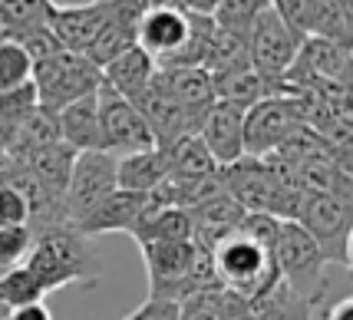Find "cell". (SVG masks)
Here are the masks:
<instances>
[{
	"label": "cell",
	"mask_w": 353,
	"mask_h": 320,
	"mask_svg": "<svg viewBox=\"0 0 353 320\" xmlns=\"http://www.w3.org/2000/svg\"><path fill=\"white\" fill-rule=\"evenodd\" d=\"M30 70H33L30 57L14 40H3L0 37V96L30 86Z\"/></svg>",
	"instance_id": "f1b7e54d"
},
{
	"label": "cell",
	"mask_w": 353,
	"mask_h": 320,
	"mask_svg": "<svg viewBox=\"0 0 353 320\" xmlns=\"http://www.w3.org/2000/svg\"><path fill=\"white\" fill-rule=\"evenodd\" d=\"M297 225L307 231L314 244L321 248L327 264L350 268V231H353V205L334 195H307L301 201Z\"/></svg>",
	"instance_id": "5b68a950"
},
{
	"label": "cell",
	"mask_w": 353,
	"mask_h": 320,
	"mask_svg": "<svg viewBox=\"0 0 353 320\" xmlns=\"http://www.w3.org/2000/svg\"><path fill=\"white\" fill-rule=\"evenodd\" d=\"M248 307H251V320H310V310H314V304L294 294L284 281Z\"/></svg>",
	"instance_id": "4316f807"
},
{
	"label": "cell",
	"mask_w": 353,
	"mask_h": 320,
	"mask_svg": "<svg viewBox=\"0 0 353 320\" xmlns=\"http://www.w3.org/2000/svg\"><path fill=\"white\" fill-rule=\"evenodd\" d=\"M212 86H215V99L234 103L241 109H251L254 103H261L264 96H274V86H268L251 66H238V70H228V73H218V77H212Z\"/></svg>",
	"instance_id": "d4e9b609"
},
{
	"label": "cell",
	"mask_w": 353,
	"mask_h": 320,
	"mask_svg": "<svg viewBox=\"0 0 353 320\" xmlns=\"http://www.w3.org/2000/svg\"><path fill=\"white\" fill-rule=\"evenodd\" d=\"M159 79L165 83L172 99L182 106L185 119L192 126V132H199V122L205 112L215 106V86H212V73H205L201 66H159Z\"/></svg>",
	"instance_id": "7c38bea8"
},
{
	"label": "cell",
	"mask_w": 353,
	"mask_h": 320,
	"mask_svg": "<svg viewBox=\"0 0 353 320\" xmlns=\"http://www.w3.org/2000/svg\"><path fill=\"white\" fill-rule=\"evenodd\" d=\"M274 264L281 281L310 304H317L330 288V281L323 277L327 261H323L321 248L314 244V238L297 221H281L274 244Z\"/></svg>",
	"instance_id": "277c9868"
},
{
	"label": "cell",
	"mask_w": 353,
	"mask_h": 320,
	"mask_svg": "<svg viewBox=\"0 0 353 320\" xmlns=\"http://www.w3.org/2000/svg\"><path fill=\"white\" fill-rule=\"evenodd\" d=\"M212 261H215V274L221 290L238 294L248 304L258 301L261 294H268L274 284H281L274 254L264 251L261 244H254L251 238H245L241 231L225 238L221 244H215Z\"/></svg>",
	"instance_id": "7a4b0ae2"
},
{
	"label": "cell",
	"mask_w": 353,
	"mask_h": 320,
	"mask_svg": "<svg viewBox=\"0 0 353 320\" xmlns=\"http://www.w3.org/2000/svg\"><path fill=\"white\" fill-rule=\"evenodd\" d=\"M30 244H33L30 228H0V271L14 268V264H23Z\"/></svg>",
	"instance_id": "4dcf8cb0"
},
{
	"label": "cell",
	"mask_w": 353,
	"mask_h": 320,
	"mask_svg": "<svg viewBox=\"0 0 353 320\" xmlns=\"http://www.w3.org/2000/svg\"><path fill=\"white\" fill-rule=\"evenodd\" d=\"M152 199L149 195H136V192H112L103 205H96L90 214H83L73 228L83 238H96V234H112V231H129L142 221V214L149 212Z\"/></svg>",
	"instance_id": "4fadbf2b"
},
{
	"label": "cell",
	"mask_w": 353,
	"mask_h": 320,
	"mask_svg": "<svg viewBox=\"0 0 353 320\" xmlns=\"http://www.w3.org/2000/svg\"><path fill=\"white\" fill-rule=\"evenodd\" d=\"M221 320H251V307H248V301H241L238 294H228V290H225Z\"/></svg>",
	"instance_id": "e575fe53"
},
{
	"label": "cell",
	"mask_w": 353,
	"mask_h": 320,
	"mask_svg": "<svg viewBox=\"0 0 353 320\" xmlns=\"http://www.w3.org/2000/svg\"><path fill=\"white\" fill-rule=\"evenodd\" d=\"M175 3V10H182V14H192V17H212L218 0H172Z\"/></svg>",
	"instance_id": "8d00e7d4"
},
{
	"label": "cell",
	"mask_w": 353,
	"mask_h": 320,
	"mask_svg": "<svg viewBox=\"0 0 353 320\" xmlns=\"http://www.w3.org/2000/svg\"><path fill=\"white\" fill-rule=\"evenodd\" d=\"M225 290H201L179 304V320H221Z\"/></svg>",
	"instance_id": "f546056e"
},
{
	"label": "cell",
	"mask_w": 353,
	"mask_h": 320,
	"mask_svg": "<svg viewBox=\"0 0 353 320\" xmlns=\"http://www.w3.org/2000/svg\"><path fill=\"white\" fill-rule=\"evenodd\" d=\"M53 10H77V7H92V3H103V0H46Z\"/></svg>",
	"instance_id": "f35d334b"
},
{
	"label": "cell",
	"mask_w": 353,
	"mask_h": 320,
	"mask_svg": "<svg viewBox=\"0 0 353 320\" xmlns=\"http://www.w3.org/2000/svg\"><path fill=\"white\" fill-rule=\"evenodd\" d=\"M109 10H112L109 0L92 3V7H77V10H53V17H50V33L57 37L60 50L83 57V53L90 50V43L96 40L99 27L106 23Z\"/></svg>",
	"instance_id": "2e32d148"
},
{
	"label": "cell",
	"mask_w": 353,
	"mask_h": 320,
	"mask_svg": "<svg viewBox=\"0 0 353 320\" xmlns=\"http://www.w3.org/2000/svg\"><path fill=\"white\" fill-rule=\"evenodd\" d=\"M3 320H53V314H50V307L40 301V304H27V307H17V310H10Z\"/></svg>",
	"instance_id": "d590c367"
},
{
	"label": "cell",
	"mask_w": 353,
	"mask_h": 320,
	"mask_svg": "<svg viewBox=\"0 0 353 320\" xmlns=\"http://www.w3.org/2000/svg\"><path fill=\"white\" fill-rule=\"evenodd\" d=\"M60 142L73 152H92L99 149V116H96V92L83 96L77 103L63 106L57 112Z\"/></svg>",
	"instance_id": "d6986e66"
},
{
	"label": "cell",
	"mask_w": 353,
	"mask_h": 320,
	"mask_svg": "<svg viewBox=\"0 0 353 320\" xmlns=\"http://www.w3.org/2000/svg\"><path fill=\"white\" fill-rule=\"evenodd\" d=\"M301 126L304 119H301L294 96L288 92L264 96L261 103H254L245 112V155L264 159V155L277 152L288 142V136H294Z\"/></svg>",
	"instance_id": "52a82bcc"
},
{
	"label": "cell",
	"mask_w": 353,
	"mask_h": 320,
	"mask_svg": "<svg viewBox=\"0 0 353 320\" xmlns=\"http://www.w3.org/2000/svg\"><path fill=\"white\" fill-rule=\"evenodd\" d=\"M169 168H165V152L162 149H145V152H132L116 159V185L123 192H136V195H149L152 188L165 182Z\"/></svg>",
	"instance_id": "44dd1931"
},
{
	"label": "cell",
	"mask_w": 353,
	"mask_h": 320,
	"mask_svg": "<svg viewBox=\"0 0 353 320\" xmlns=\"http://www.w3.org/2000/svg\"><path fill=\"white\" fill-rule=\"evenodd\" d=\"M109 7H112V3H109ZM136 27H139V23H132L129 17L116 14V10H109L106 23L99 27L96 40L90 43V50H86L83 57H86V60H90L96 70L109 66V63L116 60V57H123L129 46H136Z\"/></svg>",
	"instance_id": "cb8c5ba5"
},
{
	"label": "cell",
	"mask_w": 353,
	"mask_h": 320,
	"mask_svg": "<svg viewBox=\"0 0 353 320\" xmlns=\"http://www.w3.org/2000/svg\"><path fill=\"white\" fill-rule=\"evenodd\" d=\"M99 73H103V86H109L112 92H119L129 103H136L139 96L149 90V83L155 79L159 63H155L142 46H129L123 57H116V60L109 63V66H103Z\"/></svg>",
	"instance_id": "e0dca14e"
},
{
	"label": "cell",
	"mask_w": 353,
	"mask_h": 320,
	"mask_svg": "<svg viewBox=\"0 0 353 320\" xmlns=\"http://www.w3.org/2000/svg\"><path fill=\"white\" fill-rule=\"evenodd\" d=\"M73 159H77V152L66 149L63 142H57V146L37 149L30 155H20L17 162L27 168L46 192H53L57 199H63L66 195V182H70V172H73Z\"/></svg>",
	"instance_id": "7402d4cb"
},
{
	"label": "cell",
	"mask_w": 353,
	"mask_h": 320,
	"mask_svg": "<svg viewBox=\"0 0 353 320\" xmlns=\"http://www.w3.org/2000/svg\"><path fill=\"white\" fill-rule=\"evenodd\" d=\"M27 221L30 212L20 192H14L10 185H0V228H27Z\"/></svg>",
	"instance_id": "1f68e13d"
},
{
	"label": "cell",
	"mask_w": 353,
	"mask_h": 320,
	"mask_svg": "<svg viewBox=\"0 0 353 320\" xmlns=\"http://www.w3.org/2000/svg\"><path fill=\"white\" fill-rule=\"evenodd\" d=\"M99 83H103V73L86 57L66 53V50H60L57 57H50L43 63H33L30 70V86L33 96H37V106L50 109V112H60L63 106L96 92Z\"/></svg>",
	"instance_id": "3957f363"
},
{
	"label": "cell",
	"mask_w": 353,
	"mask_h": 320,
	"mask_svg": "<svg viewBox=\"0 0 353 320\" xmlns=\"http://www.w3.org/2000/svg\"><path fill=\"white\" fill-rule=\"evenodd\" d=\"M123 320H179V304L159 301V297H145V304H139Z\"/></svg>",
	"instance_id": "836d02e7"
},
{
	"label": "cell",
	"mask_w": 353,
	"mask_h": 320,
	"mask_svg": "<svg viewBox=\"0 0 353 320\" xmlns=\"http://www.w3.org/2000/svg\"><path fill=\"white\" fill-rule=\"evenodd\" d=\"M248 63H251V70L258 73V77L268 83V86H281V79L284 73L291 70L294 57H297V46L301 40L294 37L271 7H264L258 20L251 23V33H248Z\"/></svg>",
	"instance_id": "9c48e42d"
},
{
	"label": "cell",
	"mask_w": 353,
	"mask_h": 320,
	"mask_svg": "<svg viewBox=\"0 0 353 320\" xmlns=\"http://www.w3.org/2000/svg\"><path fill=\"white\" fill-rule=\"evenodd\" d=\"M264 7H268V0H218L215 10H212V23L218 30H225L248 43L251 23L258 20V14Z\"/></svg>",
	"instance_id": "83f0119b"
},
{
	"label": "cell",
	"mask_w": 353,
	"mask_h": 320,
	"mask_svg": "<svg viewBox=\"0 0 353 320\" xmlns=\"http://www.w3.org/2000/svg\"><path fill=\"white\" fill-rule=\"evenodd\" d=\"M245 214L248 212L231 199V195L218 192L215 199L201 201V205H195V208L188 212V221H192V241L201 244L205 251H212V248L221 244L225 238L238 234L241 221H245Z\"/></svg>",
	"instance_id": "5bb4252c"
},
{
	"label": "cell",
	"mask_w": 353,
	"mask_h": 320,
	"mask_svg": "<svg viewBox=\"0 0 353 320\" xmlns=\"http://www.w3.org/2000/svg\"><path fill=\"white\" fill-rule=\"evenodd\" d=\"M112 192H119V185H116V159L103 152V149L77 152L70 182H66V195H63L66 221L77 225L83 214H90L96 205H103Z\"/></svg>",
	"instance_id": "ba28073f"
},
{
	"label": "cell",
	"mask_w": 353,
	"mask_h": 320,
	"mask_svg": "<svg viewBox=\"0 0 353 320\" xmlns=\"http://www.w3.org/2000/svg\"><path fill=\"white\" fill-rule=\"evenodd\" d=\"M53 7L46 0H0V37L14 40L30 30L50 27Z\"/></svg>",
	"instance_id": "484cf974"
},
{
	"label": "cell",
	"mask_w": 353,
	"mask_h": 320,
	"mask_svg": "<svg viewBox=\"0 0 353 320\" xmlns=\"http://www.w3.org/2000/svg\"><path fill=\"white\" fill-rule=\"evenodd\" d=\"M188 40V14L182 10H149L136 27V46H142L155 63L175 57Z\"/></svg>",
	"instance_id": "9a60e30c"
},
{
	"label": "cell",
	"mask_w": 353,
	"mask_h": 320,
	"mask_svg": "<svg viewBox=\"0 0 353 320\" xmlns=\"http://www.w3.org/2000/svg\"><path fill=\"white\" fill-rule=\"evenodd\" d=\"M23 268L37 277L43 294H53L70 284H96L99 261L92 254L90 238H83L70 221L33 231V244L23 258Z\"/></svg>",
	"instance_id": "6da1fadb"
},
{
	"label": "cell",
	"mask_w": 353,
	"mask_h": 320,
	"mask_svg": "<svg viewBox=\"0 0 353 320\" xmlns=\"http://www.w3.org/2000/svg\"><path fill=\"white\" fill-rule=\"evenodd\" d=\"M268 7L274 10L277 20H281L297 40H304V0H268Z\"/></svg>",
	"instance_id": "d6a6232c"
},
{
	"label": "cell",
	"mask_w": 353,
	"mask_h": 320,
	"mask_svg": "<svg viewBox=\"0 0 353 320\" xmlns=\"http://www.w3.org/2000/svg\"><path fill=\"white\" fill-rule=\"evenodd\" d=\"M304 37L353 43V3L350 0H304Z\"/></svg>",
	"instance_id": "ac0fdd59"
},
{
	"label": "cell",
	"mask_w": 353,
	"mask_h": 320,
	"mask_svg": "<svg viewBox=\"0 0 353 320\" xmlns=\"http://www.w3.org/2000/svg\"><path fill=\"white\" fill-rule=\"evenodd\" d=\"M245 112L248 109L234 106V103H221L215 99V106L205 112V119L199 122L201 146L208 149V155L215 159L218 168L231 166L245 155Z\"/></svg>",
	"instance_id": "30bf717a"
},
{
	"label": "cell",
	"mask_w": 353,
	"mask_h": 320,
	"mask_svg": "<svg viewBox=\"0 0 353 320\" xmlns=\"http://www.w3.org/2000/svg\"><path fill=\"white\" fill-rule=\"evenodd\" d=\"M162 152H165V168H169L165 179H172V182L192 185V182H201V179H208V175L218 172L215 159L208 155V149L201 146V139L195 136V132L175 139Z\"/></svg>",
	"instance_id": "ffe728a7"
},
{
	"label": "cell",
	"mask_w": 353,
	"mask_h": 320,
	"mask_svg": "<svg viewBox=\"0 0 353 320\" xmlns=\"http://www.w3.org/2000/svg\"><path fill=\"white\" fill-rule=\"evenodd\" d=\"M132 106L139 109L142 122L149 126V136H152L155 149H165V146H172L175 139H182L192 132V126L185 119L182 106L172 99V92L165 90V83L159 79V73H155V79L149 83V90L142 92Z\"/></svg>",
	"instance_id": "8fae6325"
},
{
	"label": "cell",
	"mask_w": 353,
	"mask_h": 320,
	"mask_svg": "<svg viewBox=\"0 0 353 320\" xmlns=\"http://www.w3.org/2000/svg\"><path fill=\"white\" fill-rule=\"evenodd\" d=\"M327 320H353V297H343V301H337V304L330 307Z\"/></svg>",
	"instance_id": "74e56055"
},
{
	"label": "cell",
	"mask_w": 353,
	"mask_h": 320,
	"mask_svg": "<svg viewBox=\"0 0 353 320\" xmlns=\"http://www.w3.org/2000/svg\"><path fill=\"white\" fill-rule=\"evenodd\" d=\"M96 116H99V149L109 152L112 159L145 152L155 146L152 136H149V126L139 116V109L103 83L96 90Z\"/></svg>",
	"instance_id": "8992f818"
},
{
	"label": "cell",
	"mask_w": 353,
	"mask_h": 320,
	"mask_svg": "<svg viewBox=\"0 0 353 320\" xmlns=\"http://www.w3.org/2000/svg\"><path fill=\"white\" fill-rule=\"evenodd\" d=\"M129 238L136 244L188 241V238H192V221H188V212H182V208H162V205L152 201L149 212L142 214V221L129 231Z\"/></svg>",
	"instance_id": "603a6c76"
}]
</instances>
